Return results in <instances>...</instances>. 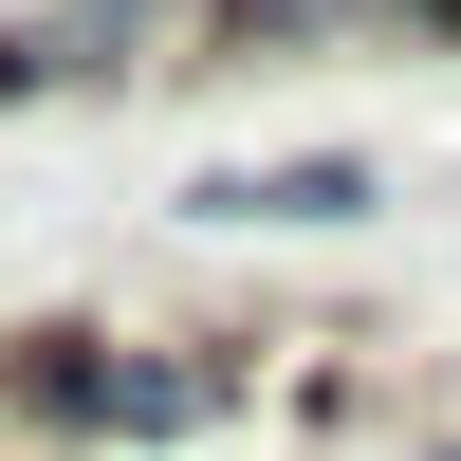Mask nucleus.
<instances>
[{
	"label": "nucleus",
	"mask_w": 461,
	"mask_h": 461,
	"mask_svg": "<svg viewBox=\"0 0 461 461\" xmlns=\"http://www.w3.org/2000/svg\"><path fill=\"white\" fill-rule=\"evenodd\" d=\"M240 37V0H56L0 37V93H111V74H203Z\"/></svg>",
	"instance_id": "obj_1"
},
{
	"label": "nucleus",
	"mask_w": 461,
	"mask_h": 461,
	"mask_svg": "<svg viewBox=\"0 0 461 461\" xmlns=\"http://www.w3.org/2000/svg\"><path fill=\"white\" fill-rule=\"evenodd\" d=\"M203 221H369V167H351V148H314V167H240V185H203Z\"/></svg>",
	"instance_id": "obj_3"
},
{
	"label": "nucleus",
	"mask_w": 461,
	"mask_h": 461,
	"mask_svg": "<svg viewBox=\"0 0 461 461\" xmlns=\"http://www.w3.org/2000/svg\"><path fill=\"white\" fill-rule=\"evenodd\" d=\"M19 406H56V425H111V443H167L221 406L203 351H93V332H19V369H0Z\"/></svg>",
	"instance_id": "obj_2"
}]
</instances>
